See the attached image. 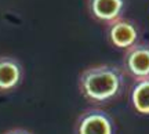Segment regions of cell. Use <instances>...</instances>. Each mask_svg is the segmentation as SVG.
I'll list each match as a JSON object with an SVG mask.
<instances>
[{
    "instance_id": "6da1fadb",
    "label": "cell",
    "mask_w": 149,
    "mask_h": 134,
    "mask_svg": "<svg viewBox=\"0 0 149 134\" xmlns=\"http://www.w3.org/2000/svg\"><path fill=\"white\" fill-rule=\"evenodd\" d=\"M77 87L80 94L91 104H109L119 100L124 93L126 73L117 65H91L80 72Z\"/></svg>"
},
{
    "instance_id": "7a4b0ae2",
    "label": "cell",
    "mask_w": 149,
    "mask_h": 134,
    "mask_svg": "<svg viewBox=\"0 0 149 134\" xmlns=\"http://www.w3.org/2000/svg\"><path fill=\"white\" fill-rule=\"evenodd\" d=\"M115 123L107 111L101 108H87L74 123V134H113Z\"/></svg>"
},
{
    "instance_id": "3957f363",
    "label": "cell",
    "mask_w": 149,
    "mask_h": 134,
    "mask_svg": "<svg viewBox=\"0 0 149 134\" xmlns=\"http://www.w3.org/2000/svg\"><path fill=\"white\" fill-rule=\"evenodd\" d=\"M105 38L112 47L127 50L138 43L139 29L138 25L128 18H117L105 25Z\"/></svg>"
},
{
    "instance_id": "277c9868",
    "label": "cell",
    "mask_w": 149,
    "mask_h": 134,
    "mask_svg": "<svg viewBox=\"0 0 149 134\" xmlns=\"http://www.w3.org/2000/svg\"><path fill=\"white\" fill-rule=\"evenodd\" d=\"M123 70L134 80L149 77V44L137 43L127 48L123 55Z\"/></svg>"
},
{
    "instance_id": "5b68a950",
    "label": "cell",
    "mask_w": 149,
    "mask_h": 134,
    "mask_svg": "<svg viewBox=\"0 0 149 134\" xmlns=\"http://www.w3.org/2000/svg\"><path fill=\"white\" fill-rule=\"evenodd\" d=\"M127 0H86V10L95 22L107 25L122 18Z\"/></svg>"
},
{
    "instance_id": "8992f818",
    "label": "cell",
    "mask_w": 149,
    "mask_h": 134,
    "mask_svg": "<svg viewBox=\"0 0 149 134\" xmlns=\"http://www.w3.org/2000/svg\"><path fill=\"white\" fill-rule=\"evenodd\" d=\"M24 77V68L15 57L0 55V93L14 90Z\"/></svg>"
},
{
    "instance_id": "52a82bcc",
    "label": "cell",
    "mask_w": 149,
    "mask_h": 134,
    "mask_svg": "<svg viewBox=\"0 0 149 134\" xmlns=\"http://www.w3.org/2000/svg\"><path fill=\"white\" fill-rule=\"evenodd\" d=\"M130 102L138 113L149 115V77L134 82L130 90Z\"/></svg>"
},
{
    "instance_id": "ba28073f",
    "label": "cell",
    "mask_w": 149,
    "mask_h": 134,
    "mask_svg": "<svg viewBox=\"0 0 149 134\" xmlns=\"http://www.w3.org/2000/svg\"><path fill=\"white\" fill-rule=\"evenodd\" d=\"M3 134H33V133H31V131H28L25 129H11V130H7Z\"/></svg>"
}]
</instances>
